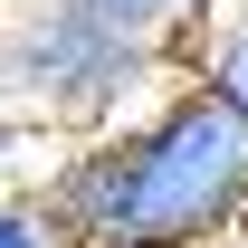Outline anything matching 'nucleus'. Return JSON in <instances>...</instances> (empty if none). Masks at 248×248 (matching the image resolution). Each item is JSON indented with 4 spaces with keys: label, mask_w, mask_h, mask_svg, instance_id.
Listing matches in <instances>:
<instances>
[{
    "label": "nucleus",
    "mask_w": 248,
    "mask_h": 248,
    "mask_svg": "<svg viewBox=\"0 0 248 248\" xmlns=\"http://www.w3.org/2000/svg\"><path fill=\"white\" fill-rule=\"evenodd\" d=\"M124 143V239L143 248H219L248 239V115L210 86L162 95Z\"/></svg>",
    "instance_id": "1"
},
{
    "label": "nucleus",
    "mask_w": 248,
    "mask_h": 248,
    "mask_svg": "<svg viewBox=\"0 0 248 248\" xmlns=\"http://www.w3.org/2000/svg\"><path fill=\"white\" fill-rule=\"evenodd\" d=\"M162 67H172L162 38L105 29L77 0H38L10 29V48H0V95L29 105V115H48V124H105L115 105H134L153 86Z\"/></svg>",
    "instance_id": "2"
},
{
    "label": "nucleus",
    "mask_w": 248,
    "mask_h": 248,
    "mask_svg": "<svg viewBox=\"0 0 248 248\" xmlns=\"http://www.w3.org/2000/svg\"><path fill=\"white\" fill-rule=\"evenodd\" d=\"M38 210L58 219L67 248H115L124 239V143L95 134L77 153H58V172L38 182Z\"/></svg>",
    "instance_id": "3"
},
{
    "label": "nucleus",
    "mask_w": 248,
    "mask_h": 248,
    "mask_svg": "<svg viewBox=\"0 0 248 248\" xmlns=\"http://www.w3.org/2000/svg\"><path fill=\"white\" fill-rule=\"evenodd\" d=\"M191 86H210L219 105L248 115V0L239 10H210V38L191 48Z\"/></svg>",
    "instance_id": "4"
},
{
    "label": "nucleus",
    "mask_w": 248,
    "mask_h": 248,
    "mask_svg": "<svg viewBox=\"0 0 248 248\" xmlns=\"http://www.w3.org/2000/svg\"><path fill=\"white\" fill-rule=\"evenodd\" d=\"M86 19L105 29H134V38H162V48H182L191 19H210V10H239V0H77Z\"/></svg>",
    "instance_id": "5"
},
{
    "label": "nucleus",
    "mask_w": 248,
    "mask_h": 248,
    "mask_svg": "<svg viewBox=\"0 0 248 248\" xmlns=\"http://www.w3.org/2000/svg\"><path fill=\"white\" fill-rule=\"evenodd\" d=\"M0 248H67L58 219L38 210V191H29V201H10V191H0Z\"/></svg>",
    "instance_id": "6"
},
{
    "label": "nucleus",
    "mask_w": 248,
    "mask_h": 248,
    "mask_svg": "<svg viewBox=\"0 0 248 248\" xmlns=\"http://www.w3.org/2000/svg\"><path fill=\"white\" fill-rule=\"evenodd\" d=\"M115 248H143V239H115Z\"/></svg>",
    "instance_id": "7"
}]
</instances>
